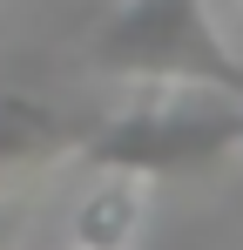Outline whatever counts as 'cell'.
Masks as SVG:
<instances>
[{
  "mask_svg": "<svg viewBox=\"0 0 243 250\" xmlns=\"http://www.w3.org/2000/svg\"><path fill=\"white\" fill-rule=\"evenodd\" d=\"M14 230H20V209H14V196H0V250L14 244Z\"/></svg>",
  "mask_w": 243,
  "mask_h": 250,
  "instance_id": "5b68a950",
  "label": "cell"
},
{
  "mask_svg": "<svg viewBox=\"0 0 243 250\" xmlns=\"http://www.w3.org/2000/svg\"><path fill=\"white\" fill-rule=\"evenodd\" d=\"M230 149H243V102L209 95V88H162L156 102L115 115L108 128L81 135V163L88 169H128V176H182L209 169Z\"/></svg>",
  "mask_w": 243,
  "mask_h": 250,
  "instance_id": "7a4b0ae2",
  "label": "cell"
},
{
  "mask_svg": "<svg viewBox=\"0 0 243 250\" xmlns=\"http://www.w3.org/2000/svg\"><path fill=\"white\" fill-rule=\"evenodd\" d=\"M95 176L101 183L68 216L75 250H135L142 223H149V176H128V169H95Z\"/></svg>",
  "mask_w": 243,
  "mask_h": 250,
  "instance_id": "3957f363",
  "label": "cell"
},
{
  "mask_svg": "<svg viewBox=\"0 0 243 250\" xmlns=\"http://www.w3.org/2000/svg\"><path fill=\"white\" fill-rule=\"evenodd\" d=\"M75 149H81V135L54 108H40L27 95H0V196H7L14 176L47 169V163H61V156H75Z\"/></svg>",
  "mask_w": 243,
  "mask_h": 250,
  "instance_id": "277c9868",
  "label": "cell"
},
{
  "mask_svg": "<svg viewBox=\"0 0 243 250\" xmlns=\"http://www.w3.org/2000/svg\"><path fill=\"white\" fill-rule=\"evenodd\" d=\"M95 75L149 88H209L243 102V54L209 27V0H122L88 47Z\"/></svg>",
  "mask_w": 243,
  "mask_h": 250,
  "instance_id": "6da1fadb",
  "label": "cell"
}]
</instances>
